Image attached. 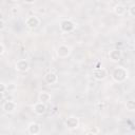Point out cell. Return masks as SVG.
Returning <instances> with one entry per match:
<instances>
[{
    "mask_svg": "<svg viewBox=\"0 0 135 135\" xmlns=\"http://www.w3.org/2000/svg\"><path fill=\"white\" fill-rule=\"evenodd\" d=\"M6 89H7L6 84H5V83H3V82H1V83H0V93H1L2 95H3L4 93H5Z\"/></svg>",
    "mask_w": 135,
    "mask_h": 135,
    "instance_id": "cell-17",
    "label": "cell"
},
{
    "mask_svg": "<svg viewBox=\"0 0 135 135\" xmlns=\"http://www.w3.org/2000/svg\"><path fill=\"white\" fill-rule=\"evenodd\" d=\"M38 100L39 102H42V103H49L51 101V94L46 91H41L38 95Z\"/></svg>",
    "mask_w": 135,
    "mask_h": 135,
    "instance_id": "cell-13",
    "label": "cell"
},
{
    "mask_svg": "<svg viewBox=\"0 0 135 135\" xmlns=\"http://www.w3.org/2000/svg\"><path fill=\"white\" fill-rule=\"evenodd\" d=\"M93 77L96 79V80H104L107 77H108V72L105 69L103 68H97L93 71Z\"/></svg>",
    "mask_w": 135,
    "mask_h": 135,
    "instance_id": "cell-7",
    "label": "cell"
},
{
    "mask_svg": "<svg viewBox=\"0 0 135 135\" xmlns=\"http://www.w3.org/2000/svg\"><path fill=\"white\" fill-rule=\"evenodd\" d=\"M16 109H17V103L13 100H6L2 104V110L5 113H8V114L14 113L16 111Z\"/></svg>",
    "mask_w": 135,
    "mask_h": 135,
    "instance_id": "cell-8",
    "label": "cell"
},
{
    "mask_svg": "<svg viewBox=\"0 0 135 135\" xmlns=\"http://www.w3.org/2000/svg\"><path fill=\"white\" fill-rule=\"evenodd\" d=\"M71 52H72L71 46L66 44H61L57 47V55L59 58H66L68 56H70Z\"/></svg>",
    "mask_w": 135,
    "mask_h": 135,
    "instance_id": "cell-4",
    "label": "cell"
},
{
    "mask_svg": "<svg viewBox=\"0 0 135 135\" xmlns=\"http://www.w3.org/2000/svg\"><path fill=\"white\" fill-rule=\"evenodd\" d=\"M129 14H130V16L135 17V4H132L129 7Z\"/></svg>",
    "mask_w": 135,
    "mask_h": 135,
    "instance_id": "cell-16",
    "label": "cell"
},
{
    "mask_svg": "<svg viewBox=\"0 0 135 135\" xmlns=\"http://www.w3.org/2000/svg\"><path fill=\"white\" fill-rule=\"evenodd\" d=\"M85 135H97L96 133H94V132H89V133H86Z\"/></svg>",
    "mask_w": 135,
    "mask_h": 135,
    "instance_id": "cell-21",
    "label": "cell"
},
{
    "mask_svg": "<svg viewBox=\"0 0 135 135\" xmlns=\"http://www.w3.org/2000/svg\"><path fill=\"white\" fill-rule=\"evenodd\" d=\"M64 126L70 130L77 129L79 126V119L75 116H70L64 120Z\"/></svg>",
    "mask_w": 135,
    "mask_h": 135,
    "instance_id": "cell-6",
    "label": "cell"
},
{
    "mask_svg": "<svg viewBox=\"0 0 135 135\" xmlns=\"http://www.w3.org/2000/svg\"><path fill=\"white\" fill-rule=\"evenodd\" d=\"M111 76L115 82H123L129 77V72L123 66H117L113 70Z\"/></svg>",
    "mask_w": 135,
    "mask_h": 135,
    "instance_id": "cell-1",
    "label": "cell"
},
{
    "mask_svg": "<svg viewBox=\"0 0 135 135\" xmlns=\"http://www.w3.org/2000/svg\"><path fill=\"white\" fill-rule=\"evenodd\" d=\"M15 69L18 72H21V73L27 72L30 70V62L25 59H20L15 63Z\"/></svg>",
    "mask_w": 135,
    "mask_h": 135,
    "instance_id": "cell-5",
    "label": "cell"
},
{
    "mask_svg": "<svg viewBox=\"0 0 135 135\" xmlns=\"http://www.w3.org/2000/svg\"><path fill=\"white\" fill-rule=\"evenodd\" d=\"M121 57H122V52H121L120 50H118V49H114V50H111V51L109 52V58H110V60L113 61V62H118V61H120Z\"/></svg>",
    "mask_w": 135,
    "mask_h": 135,
    "instance_id": "cell-9",
    "label": "cell"
},
{
    "mask_svg": "<svg viewBox=\"0 0 135 135\" xmlns=\"http://www.w3.org/2000/svg\"><path fill=\"white\" fill-rule=\"evenodd\" d=\"M60 30L63 32V33H71L75 30L76 27V24L73 20L71 19H63L61 22H60Z\"/></svg>",
    "mask_w": 135,
    "mask_h": 135,
    "instance_id": "cell-2",
    "label": "cell"
},
{
    "mask_svg": "<svg viewBox=\"0 0 135 135\" xmlns=\"http://www.w3.org/2000/svg\"><path fill=\"white\" fill-rule=\"evenodd\" d=\"M4 27V21H3V19H1V30Z\"/></svg>",
    "mask_w": 135,
    "mask_h": 135,
    "instance_id": "cell-20",
    "label": "cell"
},
{
    "mask_svg": "<svg viewBox=\"0 0 135 135\" xmlns=\"http://www.w3.org/2000/svg\"><path fill=\"white\" fill-rule=\"evenodd\" d=\"M24 3H26V4H33V3H35V1H24Z\"/></svg>",
    "mask_w": 135,
    "mask_h": 135,
    "instance_id": "cell-19",
    "label": "cell"
},
{
    "mask_svg": "<svg viewBox=\"0 0 135 135\" xmlns=\"http://www.w3.org/2000/svg\"><path fill=\"white\" fill-rule=\"evenodd\" d=\"M126 109L130 112L135 111V100H128L126 102Z\"/></svg>",
    "mask_w": 135,
    "mask_h": 135,
    "instance_id": "cell-15",
    "label": "cell"
},
{
    "mask_svg": "<svg viewBox=\"0 0 135 135\" xmlns=\"http://www.w3.org/2000/svg\"><path fill=\"white\" fill-rule=\"evenodd\" d=\"M27 131L31 135H38L41 131V126L38 122H31L27 127Z\"/></svg>",
    "mask_w": 135,
    "mask_h": 135,
    "instance_id": "cell-11",
    "label": "cell"
},
{
    "mask_svg": "<svg viewBox=\"0 0 135 135\" xmlns=\"http://www.w3.org/2000/svg\"><path fill=\"white\" fill-rule=\"evenodd\" d=\"M114 13L118 16H122L126 13V6L123 4H116L114 6Z\"/></svg>",
    "mask_w": 135,
    "mask_h": 135,
    "instance_id": "cell-14",
    "label": "cell"
},
{
    "mask_svg": "<svg viewBox=\"0 0 135 135\" xmlns=\"http://www.w3.org/2000/svg\"><path fill=\"white\" fill-rule=\"evenodd\" d=\"M44 81L47 83V84H55L57 81H58V76L56 73L54 72H47L45 75H44Z\"/></svg>",
    "mask_w": 135,
    "mask_h": 135,
    "instance_id": "cell-10",
    "label": "cell"
},
{
    "mask_svg": "<svg viewBox=\"0 0 135 135\" xmlns=\"http://www.w3.org/2000/svg\"><path fill=\"white\" fill-rule=\"evenodd\" d=\"M25 25L31 30H35L40 25V19L35 15L28 16L25 20Z\"/></svg>",
    "mask_w": 135,
    "mask_h": 135,
    "instance_id": "cell-3",
    "label": "cell"
},
{
    "mask_svg": "<svg viewBox=\"0 0 135 135\" xmlns=\"http://www.w3.org/2000/svg\"><path fill=\"white\" fill-rule=\"evenodd\" d=\"M5 53V46L3 43H0V55H3Z\"/></svg>",
    "mask_w": 135,
    "mask_h": 135,
    "instance_id": "cell-18",
    "label": "cell"
},
{
    "mask_svg": "<svg viewBox=\"0 0 135 135\" xmlns=\"http://www.w3.org/2000/svg\"><path fill=\"white\" fill-rule=\"evenodd\" d=\"M33 110H34V112H35L37 115H43V114L46 112V104L38 101L37 103L34 104Z\"/></svg>",
    "mask_w": 135,
    "mask_h": 135,
    "instance_id": "cell-12",
    "label": "cell"
}]
</instances>
